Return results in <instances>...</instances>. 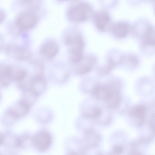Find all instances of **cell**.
<instances>
[{"label":"cell","instance_id":"cell-12","mask_svg":"<svg viewBox=\"0 0 155 155\" xmlns=\"http://www.w3.org/2000/svg\"><path fill=\"white\" fill-rule=\"evenodd\" d=\"M113 34L118 38L125 37L129 31V27L126 23L117 22L113 24L110 27Z\"/></svg>","mask_w":155,"mask_h":155},{"label":"cell","instance_id":"cell-10","mask_svg":"<svg viewBox=\"0 0 155 155\" xmlns=\"http://www.w3.org/2000/svg\"><path fill=\"white\" fill-rule=\"evenodd\" d=\"M143 45L145 47L155 46V28L148 25L142 35Z\"/></svg>","mask_w":155,"mask_h":155},{"label":"cell","instance_id":"cell-19","mask_svg":"<svg viewBox=\"0 0 155 155\" xmlns=\"http://www.w3.org/2000/svg\"></svg>","mask_w":155,"mask_h":155},{"label":"cell","instance_id":"cell-4","mask_svg":"<svg viewBox=\"0 0 155 155\" xmlns=\"http://www.w3.org/2000/svg\"><path fill=\"white\" fill-rule=\"evenodd\" d=\"M31 141L36 149L44 152L47 150L50 147L52 138L48 131L42 130L31 137Z\"/></svg>","mask_w":155,"mask_h":155},{"label":"cell","instance_id":"cell-2","mask_svg":"<svg viewBox=\"0 0 155 155\" xmlns=\"http://www.w3.org/2000/svg\"><path fill=\"white\" fill-rule=\"evenodd\" d=\"M91 6L83 2H79L71 5L68 11V16L71 21L76 23L84 21L93 15Z\"/></svg>","mask_w":155,"mask_h":155},{"label":"cell","instance_id":"cell-11","mask_svg":"<svg viewBox=\"0 0 155 155\" xmlns=\"http://www.w3.org/2000/svg\"><path fill=\"white\" fill-rule=\"evenodd\" d=\"M87 147L93 148L96 147L100 141V137L93 130H88L85 131L83 140Z\"/></svg>","mask_w":155,"mask_h":155},{"label":"cell","instance_id":"cell-1","mask_svg":"<svg viewBox=\"0 0 155 155\" xmlns=\"http://www.w3.org/2000/svg\"><path fill=\"white\" fill-rule=\"evenodd\" d=\"M119 87V84L113 82L108 85L96 87L93 94L97 99L104 101L110 107H114L118 102Z\"/></svg>","mask_w":155,"mask_h":155},{"label":"cell","instance_id":"cell-3","mask_svg":"<svg viewBox=\"0 0 155 155\" xmlns=\"http://www.w3.org/2000/svg\"><path fill=\"white\" fill-rule=\"evenodd\" d=\"M69 45H71L70 51V59L74 63H78L82 59V50L84 43L82 38L78 33L71 34V39Z\"/></svg>","mask_w":155,"mask_h":155},{"label":"cell","instance_id":"cell-14","mask_svg":"<svg viewBox=\"0 0 155 155\" xmlns=\"http://www.w3.org/2000/svg\"><path fill=\"white\" fill-rule=\"evenodd\" d=\"M27 76V73L25 70L12 67L11 77L12 80L21 82L25 79Z\"/></svg>","mask_w":155,"mask_h":155},{"label":"cell","instance_id":"cell-5","mask_svg":"<svg viewBox=\"0 0 155 155\" xmlns=\"http://www.w3.org/2000/svg\"><path fill=\"white\" fill-rule=\"evenodd\" d=\"M37 21V17L34 13L26 12L20 15L17 20L16 25L21 29H29L35 26Z\"/></svg>","mask_w":155,"mask_h":155},{"label":"cell","instance_id":"cell-9","mask_svg":"<svg viewBox=\"0 0 155 155\" xmlns=\"http://www.w3.org/2000/svg\"><path fill=\"white\" fill-rule=\"evenodd\" d=\"M94 15L97 28L101 31L104 30L110 22V17L108 13L105 11H101Z\"/></svg>","mask_w":155,"mask_h":155},{"label":"cell","instance_id":"cell-6","mask_svg":"<svg viewBox=\"0 0 155 155\" xmlns=\"http://www.w3.org/2000/svg\"><path fill=\"white\" fill-rule=\"evenodd\" d=\"M29 90L39 96L45 90L47 86L46 79L41 73L31 78L29 82Z\"/></svg>","mask_w":155,"mask_h":155},{"label":"cell","instance_id":"cell-8","mask_svg":"<svg viewBox=\"0 0 155 155\" xmlns=\"http://www.w3.org/2000/svg\"><path fill=\"white\" fill-rule=\"evenodd\" d=\"M58 47L57 44L52 41H49L42 45L40 49L41 54L45 58L51 59L57 54Z\"/></svg>","mask_w":155,"mask_h":155},{"label":"cell","instance_id":"cell-17","mask_svg":"<svg viewBox=\"0 0 155 155\" xmlns=\"http://www.w3.org/2000/svg\"><path fill=\"white\" fill-rule=\"evenodd\" d=\"M120 150V148L119 146L116 145L114 146L112 148V152L113 154H116L119 153Z\"/></svg>","mask_w":155,"mask_h":155},{"label":"cell","instance_id":"cell-16","mask_svg":"<svg viewBox=\"0 0 155 155\" xmlns=\"http://www.w3.org/2000/svg\"><path fill=\"white\" fill-rule=\"evenodd\" d=\"M115 63L113 60L110 58L107 64L105 67H104L101 70L100 74L101 75H105L108 73L114 65Z\"/></svg>","mask_w":155,"mask_h":155},{"label":"cell","instance_id":"cell-13","mask_svg":"<svg viewBox=\"0 0 155 155\" xmlns=\"http://www.w3.org/2000/svg\"><path fill=\"white\" fill-rule=\"evenodd\" d=\"M11 67L8 65H0V83L3 87L8 85L12 81L11 77Z\"/></svg>","mask_w":155,"mask_h":155},{"label":"cell","instance_id":"cell-18","mask_svg":"<svg viewBox=\"0 0 155 155\" xmlns=\"http://www.w3.org/2000/svg\"><path fill=\"white\" fill-rule=\"evenodd\" d=\"M147 0L150 1H155V0Z\"/></svg>","mask_w":155,"mask_h":155},{"label":"cell","instance_id":"cell-7","mask_svg":"<svg viewBox=\"0 0 155 155\" xmlns=\"http://www.w3.org/2000/svg\"><path fill=\"white\" fill-rule=\"evenodd\" d=\"M7 52L20 61H25L31 56V53L27 48L21 46H8L6 48Z\"/></svg>","mask_w":155,"mask_h":155},{"label":"cell","instance_id":"cell-15","mask_svg":"<svg viewBox=\"0 0 155 155\" xmlns=\"http://www.w3.org/2000/svg\"><path fill=\"white\" fill-rule=\"evenodd\" d=\"M31 138V136L27 135L17 137L14 140L13 146L17 148H24L26 146V142Z\"/></svg>","mask_w":155,"mask_h":155}]
</instances>
